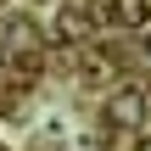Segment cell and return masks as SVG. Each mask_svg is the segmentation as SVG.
<instances>
[{"label": "cell", "instance_id": "obj_4", "mask_svg": "<svg viewBox=\"0 0 151 151\" xmlns=\"http://www.w3.org/2000/svg\"><path fill=\"white\" fill-rule=\"evenodd\" d=\"M56 34H62V39H73V45H78V39H84V34H90V17H84V11H62V22H56Z\"/></svg>", "mask_w": 151, "mask_h": 151}, {"label": "cell", "instance_id": "obj_1", "mask_svg": "<svg viewBox=\"0 0 151 151\" xmlns=\"http://www.w3.org/2000/svg\"><path fill=\"white\" fill-rule=\"evenodd\" d=\"M106 118H112L118 129H140V123H146V95H140V90H118V95L106 101Z\"/></svg>", "mask_w": 151, "mask_h": 151}, {"label": "cell", "instance_id": "obj_5", "mask_svg": "<svg viewBox=\"0 0 151 151\" xmlns=\"http://www.w3.org/2000/svg\"><path fill=\"white\" fill-rule=\"evenodd\" d=\"M134 151H151V140H140V146H134Z\"/></svg>", "mask_w": 151, "mask_h": 151}, {"label": "cell", "instance_id": "obj_6", "mask_svg": "<svg viewBox=\"0 0 151 151\" xmlns=\"http://www.w3.org/2000/svg\"><path fill=\"white\" fill-rule=\"evenodd\" d=\"M146 56H151V39H146Z\"/></svg>", "mask_w": 151, "mask_h": 151}, {"label": "cell", "instance_id": "obj_2", "mask_svg": "<svg viewBox=\"0 0 151 151\" xmlns=\"http://www.w3.org/2000/svg\"><path fill=\"white\" fill-rule=\"evenodd\" d=\"M6 50L11 56H28V50H39V34H34V22H6Z\"/></svg>", "mask_w": 151, "mask_h": 151}, {"label": "cell", "instance_id": "obj_7", "mask_svg": "<svg viewBox=\"0 0 151 151\" xmlns=\"http://www.w3.org/2000/svg\"><path fill=\"white\" fill-rule=\"evenodd\" d=\"M0 151H6V146H0Z\"/></svg>", "mask_w": 151, "mask_h": 151}, {"label": "cell", "instance_id": "obj_3", "mask_svg": "<svg viewBox=\"0 0 151 151\" xmlns=\"http://www.w3.org/2000/svg\"><path fill=\"white\" fill-rule=\"evenodd\" d=\"M112 22H123V28H146V22H151V0H112Z\"/></svg>", "mask_w": 151, "mask_h": 151}]
</instances>
